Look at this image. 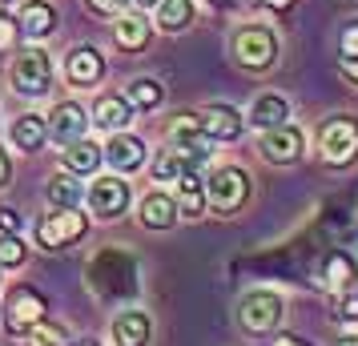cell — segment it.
<instances>
[{"label":"cell","mask_w":358,"mask_h":346,"mask_svg":"<svg viewBox=\"0 0 358 346\" xmlns=\"http://www.w3.org/2000/svg\"><path fill=\"white\" fill-rule=\"evenodd\" d=\"M89 286L101 298H129L137 290V262L125 250H101L89 262Z\"/></svg>","instance_id":"6da1fadb"},{"label":"cell","mask_w":358,"mask_h":346,"mask_svg":"<svg viewBox=\"0 0 358 346\" xmlns=\"http://www.w3.org/2000/svg\"><path fill=\"white\" fill-rule=\"evenodd\" d=\"M13 85H17L20 97H45V93H49L52 61L41 45H29V49L17 57V65H13Z\"/></svg>","instance_id":"7a4b0ae2"},{"label":"cell","mask_w":358,"mask_h":346,"mask_svg":"<svg viewBox=\"0 0 358 346\" xmlns=\"http://www.w3.org/2000/svg\"><path fill=\"white\" fill-rule=\"evenodd\" d=\"M234 57L245 69H270L278 57V36L266 24H245L234 33Z\"/></svg>","instance_id":"3957f363"},{"label":"cell","mask_w":358,"mask_h":346,"mask_svg":"<svg viewBox=\"0 0 358 346\" xmlns=\"http://www.w3.org/2000/svg\"><path fill=\"white\" fill-rule=\"evenodd\" d=\"M318 153H322V161L330 165H346L358 157V125L350 117H334V121H326L322 133H318Z\"/></svg>","instance_id":"277c9868"},{"label":"cell","mask_w":358,"mask_h":346,"mask_svg":"<svg viewBox=\"0 0 358 346\" xmlns=\"http://www.w3.org/2000/svg\"><path fill=\"white\" fill-rule=\"evenodd\" d=\"M206 198L213 201V210L234 214V210H242L245 198H250V182H245V173L238 165H222V169H213V178L206 182Z\"/></svg>","instance_id":"5b68a950"},{"label":"cell","mask_w":358,"mask_h":346,"mask_svg":"<svg viewBox=\"0 0 358 346\" xmlns=\"http://www.w3.org/2000/svg\"><path fill=\"white\" fill-rule=\"evenodd\" d=\"M169 145L178 149L181 157H185V165L189 169H197V165H206L210 161V137L197 129V121H194V113H185V117H178L173 125H169Z\"/></svg>","instance_id":"8992f818"},{"label":"cell","mask_w":358,"mask_h":346,"mask_svg":"<svg viewBox=\"0 0 358 346\" xmlns=\"http://www.w3.org/2000/svg\"><path fill=\"white\" fill-rule=\"evenodd\" d=\"M242 326L250 334H266V330L278 326V318H282V298L274 290H254V294L242 298Z\"/></svg>","instance_id":"52a82bcc"},{"label":"cell","mask_w":358,"mask_h":346,"mask_svg":"<svg viewBox=\"0 0 358 346\" xmlns=\"http://www.w3.org/2000/svg\"><path fill=\"white\" fill-rule=\"evenodd\" d=\"M302 149H306V137H302V129L298 125H278V129H266L262 133V153L270 157V161L278 165H290L302 157Z\"/></svg>","instance_id":"ba28073f"},{"label":"cell","mask_w":358,"mask_h":346,"mask_svg":"<svg viewBox=\"0 0 358 346\" xmlns=\"http://www.w3.org/2000/svg\"><path fill=\"white\" fill-rule=\"evenodd\" d=\"M194 121L210 141H234V137L242 133V125H245V117L238 113L234 105H210V109L194 113Z\"/></svg>","instance_id":"9c48e42d"},{"label":"cell","mask_w":358,"mask_h":346,"mask_svg":"<svg viewBox=\"0 0 358 346\" xmlns=\"http://www.w3.org/2000/svg\"><path fill=\"white\" fill-rule=\"evenodd\" d=\"M81 233H85V217L77 214V210H61V214H52L49 222H41V226H36L41 246H49V250L69 246V242H77Z\"/></svg>","instance_id":"30bf717a"},{"label":"cell","mask_w":358,"mask_h":346,"mask_svg":"<svg viewBox=\"0 0 358 346\" xmlns=\"http://www.w3.org/2000/svg\"><path fill=\"white\" fill-rule=\"evenodd\" d=\"M125 206H129V185L121 182V178H101V182H93V189H89V210L97 217L125 214Z\"/></svg>","instance_id":"8fae6325"},{"label":"cell","mask_w":358,"mask_h":346,"mask_svg":"<svg viewBox=\"0 0 358 346\" xmlns=\"http://www.w3.org/2000/svg\"><path fill=\"white\" fill-rule=\"evenodd\" d=\"M36 322H45V298L36 290H29V286L13 290V298H8V326L20 334V330H33Z\"/></svg>","instance_id":"7c38bea8"},{"label":"cell","mask_w":358,"mask_h":346,"mask_svg":"<svg viewBox=\"0 0 358 346\" xmlns=\"http://www.w3.org/2000/svg\"><path fill=\"white\" fill-rule=\"evenodd\" d=\"M105 161L113 165L117 173H137L145 165V141L133 133H117L113 141L105 145Z\"/></svg>","instance_id":"4fadbf2b"},{"label":"cell","mask_w":358,"mask_h":346,"mask_svg":"<svg viewBox=\"0 0 358 346\" xmlns=\"http://www.w3.org/2000/svg\"><path fill=\"white\" fill-rule=\"evenodd\" d=\"M85 133V113L81 105H73V101H61L49 117V137L57 145H73V141H81Z\"/></svg>","instance_id":"5bb4252c"},{"label":"cell","mask_w":358,"mask_h":346,"mask_svg":"<svg viewBox=\"0 0 358 346\" xmlns=\"http://www.w3.org/2000/svg\"><path fill=\"white\" fill-rule=\"evenodd\" d=\"M286 117H290V105H286V97H278V93H262L254 105H250V125L254 129H278V125H286Z\"/></svg>","instance_id":"9a60e30c"},{"label":"cell","mask_w":358,"mask_h":346,"mask_svg":"<svg viewBox=\"0 0 358 346\" xmlns=\"http://www.w3.org/2000/svg\"><path fill=\"white\" fill-rule=\"evenodd\" d=\"M20 33L33 36V41H41V36H49L52 29H57V13H52V4H45V0H29L24 8H20Z\"/></svg>","instance_id":"2e32d148"},{"label":"cell","mask_w":358,"mask_h":346,"mask_svg":"<svg viewBox=\"0 0 358 346\" xmlns=\"http://www.w3.org/2000/svg\"><path fill=\"white\" fill-rule=\"evenodd\" d=\"M129 121H133V109H129L125 97H101L97 105H93V125H97V129L117 133V129H125Z\"/></svg>","instance_id":"e0dca14e"},{"label":"cell","mask_w":358,"mask_h":346,"mask_svg":"<svg viewBox=\"0 0 358 346\" xmlns=\"http://www.w3.org/2000/svg\"><path fill=\"white\" fill-rule=\"evenodd\" d=\"M101 69H105V61H101V52L97 49H77V52H69V65H65V73H69V81L73 85H93V81H101Z\"/></svg>","instance_id":"ac0fdd59"},{"label":"cell","mask_w":358,"mask_h":346,"mask_svg":"<svg viewBox=\"0 0 358 346\" xmlns=\"http://www.w3.org/2000/svg\"><path fill=\"white\" fill-rule=\"evenodd\" d=\"M113 338H117V346H145V343H149V318H145L141 310L117 314Z\"/></svg>","instance_id":"d6986e66"},{"label":"cell","mask_w":358,"mask_h":346,"mask_svg":"<svg viewBox=\"0 0 358 346\" xmlns=\"http://www.w3.org/2000/svg\"><path fill=\"white\" fill-rule=\"evenodd\" d=\"M141 222H145L149 230H169V226L178 222V201L165 198V194L141 198Z\"/></svg>","instance_id":"ffe728a7"},{"label":"cell","mask_w":358,"mask_h":346,"mask_svg":"<svg viewBox=\"0 0 358 346\" xmlns=\"http://www.w3.org/2000/svg\"><path fill=\"white\" fill-rule=\"evenodd\" d=\"M45 137H49L45 117H36V113L17 117V125H13V145H17V149H24V153H36V149L45 145Z\"/></svg>","instance_id":"44dd1931"},{"label":"cell","mask_w":358,"mask_h":346,"mask_svg":"<svg viewBox=\"0 0 358 346\" xmlns=\"http://www.w3.org/2000/svg\"><path fill=\"white\" fill-rule=\"evenodd\" d=\"M113 36H117V45H121V49H133V52L145 49V45H149V20L137 17V13H121V17H117Z\"/></svg>","instance_id":"7402d4cb"},{"label":"cell","mask_w":358,"mask_h":346,"mask_svg":"<svg viewBox=\"0 0 358 346\" xmlns=\"http://www.w3.org/2000/svg\"><path fill=\"white\" fill-rule=\"evenodd\" d=\"M157 29L165 33H181L194 20V0H157Z\"/></svg>","instance_id":"603a6c76"},{"label":"cell","mask_w":358,"mask_h":346,"mask_svg":"<svg viewBox=\"0 0 358 346\" xmlns=\"http://www.w3.org/2000/svg\"><path fill=\"white\" fill-rule=\"evenodd\" d=\"M178 206L185 210V217L201 214V206H206V185L197 178V169H185L178 178Z\"/></svg>","instance_id":"cb8c5ba5"},{"label":"cell","mask_w":358,"mask_h":346,"mask_svg":"<svg viewBox=\"0 0 358 346\" xmlns=\"http://www.w3.org/2000/svg\"><path fill=\"white\" fill-rule=\"evenodd\" d=\"M101 157H105V149L93 145V141H73V145H65L69 173H93V169L101 165Z\"/></svg>","instance_id":"d4e9b609"},{"label":"cell","mask_w":358,"mask_h":346,"mask_svg":"<svg viewBox=\"0 0 358 346\" xmlns=\"http://www.w3.org/2000/svg\"><path fill=\"white\" fill-rule=\"evenodd\" d=\"M350 278H355V262L346 254H326V262L318 266V282H322L326 290H338Z\"/></svg>","instance_id":"484cf974"},{"label":"cell","mask_w":358,"mask_h":346,"mask_svg":"<svg viewBox=\"0 0 358 346\" xmlns=\"http://www.w3.org/2000/svg\"><path fill=\"white\" fill-rule=\"evenodd\" d=\"M185 169H189V165H185V157L169 145V149H162V153H157V161H153V182H178Z\"/></svg>","instance_id":"4316f807"},{"label":"cell","mask_w":358,"mask_h":346,"mask_svg":"<svg viewBox=\"0 0 358 346\" xmlns=\"http://www.w3.org/2000/svg\"><path fill=\"white\" fill-rule=\"evenodd\" d=\"M49 201L57 206V210H73V206L81 201V185L61 173V178H52L49 182Z\"/></svg>","instance_id":"83f0119b"},{"label":"cell","mask_w":358,"mask_h":346,"mask_svg":"<svg viewBox=\"0 0 358 346\" xmlns=\"http://www.w3.org/2000/svg\"><path fill=\"white\" fill-rule=\"evenodd\" d=\"M125 101H129L133 109H153V105H162V85L149 81V77H141V81H133V85H129Z\"/></svg>","instance_id":"f1b7e54d"},{"label":"cell","mask_w":358,"mask_h":346,"mask_svg":"<svg viewBox=\"0 0 358 346\" xmlns=\"http://www.w3.org/2000/svg\"><path fill=\"white\" fill-rule=\"evenodd\" d=\"M24 262V246L17 233H0V266H20Z\"/></svg>","instance_id":"f546056e"},{"label":"cell","mask_w":358,"mask_h":346,"mask_svg":"<svg viewBox=\"0 0 358 346\" xmlns=\"http://www.w3.org/2000/svg\"><path fill=\"white\" fill-rule=\"evenodd\" d=\"M33 346H65V334H61L57 326L36 322V326H33Z\"/></svg>","instance_id":"4dcf8cb0"},{"label":"cell","mask_w":358,"mask_h":346,"mask_svg":"<svg viewBox=\"0 0 358 346\" xmlns=\"http://www.w3.org/2000/svg\"><path fill=\"white\" fill-rule=\"evenodd\" d=\"M17 36H20V24L8 17V13H0V49H13Z\"/></svg>","instance_id":"1f68e13d"},{"label":"cell","mask_w":358,"mask_h":346,"mask_svg":"<svg viewBox=\"0 0 358 346\" xmlns=\"http://www.w3.org/2000/svg\"><path fill=\"white\" fill-rule=\"evenodd\" d=\"M342 57H358V20H350L346 29H342Z\"/></svg>","instance_id":"d6a6232c"},{"label":"cell","mask_w":358,"mask_h":346,"mask_svg":"<svg viewBox=\"0 0 358 346\" xmlns=\"http://www.w3.org/2000/svg\"><path fill=\"white\" fill-rule=\"evenodd\" d=\"M125 4H129V0H89V8H93V13H105V17H121Z\"/></svg>","instance_id":"836d02e7"},{"label":"cell","mask_w":358,"mask_h":346,"mask_svg":"<svg viewBox=\"0 0 358 346\" xmlns=\"http://www.w3.org/2000/svg\"><path fill=\"white\" fill-rule=\"evenodd\" d=\"M338 314L346 318V322H358V294H346L338 302Z\"/></svg>","instance_id":"e575fe53"},{"label":"cell","mask_w":358,"mask_h":346,"mask_svg":"<svg viewBox=\"0 0 358 346\" xmlns=\"http://www.w3.org/2000/svg\"><path fill=\"white\" fill-rule=\"evenodd\" d=\"M20 230V214L17 210H0V233H17Z\"/></svg>","instance_id":"d590c367"},{"label":"cell","mask_w":358,"mask_h":346,"mask_svg":"<svg viewBox=\"0 0 358 346\" xmlns=\"http://www.w3.org/2000/svg\"><path fill=\"white\" fill-rule=\"evenodd\" d=\"M342 73L358 85V57H342Z\"/></svg>","instance_id":"8d00e7d4"},{"label":"cell","mask_w":358,"mask_h":346,"mask_svg":"<svg viewBox=\"0 0 358 346\" xmlns=\"http://www.w3.org/2000/svg\"><path fill=\"white\" fill-rule=\"evenodd\" d=\"M8 178H13V165H8L4 149H0V185H8Z\"/></svg>","instance_id":"74e56055"},{"label":"cell","mask_w":358,"mask_h":346,"mask_svg":"<svg viewBox=\"0 0 358 346\" xmlns=\"http://www.w3.org/2000/svg\"><path fill=\"white\" fill-rule=\"evenodd\" d=\"M270 346H310V343H302V338H294V334H286V338H278V343H270Z\"/></svg>","instance_id":"f35d334b"},{"label":"cell","mask_w":358,"mask_h":346,"mask_svg":"<svg viewBox=\"0 0 358 346\" xmlns=\"http://www.w3.org/2000/svg\"><path fill=\"white\" fill-rule=\"evenodd\" d=\"M213 8H226V4H234V0H210Z\"/></svg>","instance_id":"ab89813d"},{"label":"cell","mask_w":358,"mask_h":346,"mask_svg":"<svg viewBox=\"0 0 358 346\" xmlns=\"http://www.w3.org/2000/svg\"><path fill=\"white\" fill-rule=\"evenodd\" d=\"M266 4H274V8H286V4H290V0H266Z\"/></svg>","instance_id":"60d3db41"},{"label":"cell","mask_w":358,"mask_h":346,"mask_svg":"<svg viewBox=\"0 0 358 346\" xmlns=\"http://www.w3.org/2000/svg\"><path fill=\"white\" fill-rule=\"evenodd\" d=\"M338 346H358V338H338Z\"/></svg>","instance_id":"b9f144b4"},{"label":"cell","mask_w":358,"mask_h":346,"mask_svg":"<svg viewBox=\"0 0 358 346\" xmlns=\"http://www.w3.org/2000/svg\"><path fill=\"white\" fill-rule=\"evenodd\" d=\"M133 4H157V0H133Z\"/></svg>","instance_id":"7bdbcfd3"},{"label":"cell","mask_w":358,"mask_h":346,"mask_svg":"<svg viewBox=\"0 0 358 346\" xmlns=\"http://www.w3.org/2000/svg\"><path fill=\"white\" fill-rule=\"evenodd\" d=\"M0 4H13V0H0Z\"/></svg>","instance_id":"ee69618b"},{"label":"cell","mask_w":358,"mask_h":346,"mask_svg":"<svg viewBox=\"0 0 358 346\" xmlns=\"http://www.w3.org/2000/svg\"><path fill=\"white\" fill-rule=\"evenodd\" d=\"M81 346H93V343H81Z\"/></svg>","instance_id":"f6af8a7d"},{"label":"cell","mask_w":358,"mask_h":346,"mask_svg":"<svg viewBox=\"0 0 358 346\" xmlns=\"http://www.w3.org/2000/svg\"><path fill=\"white\" fill-rule=\"evenodd\" d=\"M0 310H4V306H0Z\"/></svg>","instance_id":"bcb514c9"}]
</instances>
